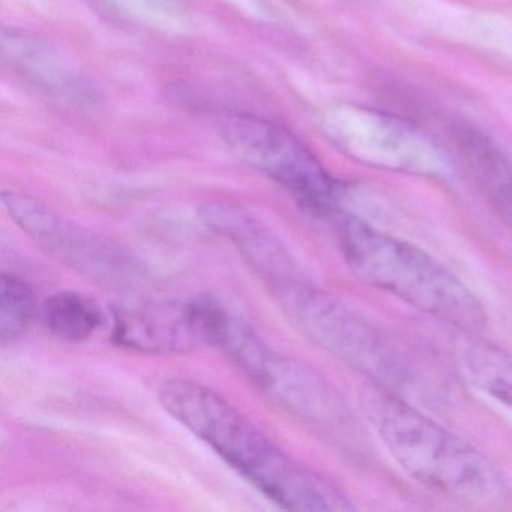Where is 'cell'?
Returning a JSON list of instances; mask_svg holds the SVG:
<instances>
[{
	"instance_id": "obj_7",
	"label": "cell",
	"mask_w": 512,
	"mask_h": 512,
	"mask_svg": "<svg viewBox=\"0 0 512 512\" xmlns=\"http://www.w3.org/2000/svg\"><path fill=\"white\" fill-rule=\"evenodd\" d=\"M2 202L44 253L74 271L113 289L133 287L142 280L140 263L116 242L71 223L28 194L5 190Z\"/></svg>"
},
{
	"instance_id": "obj_1",
	"label": "cell",
	"mask_w": 512,
	"mask_h": 512,
	"mask_svg": "<svg viewBox=\"0 0 512 512\" xmlns=\"http://www.w3.org/2000/svg\"><path fill=\"white\" fill-rule=\"evenodd\" d=\"M164 409L196 434L257 490L290 511L349 509L346 497L322 476L293 460L223 397L193 380L160 389Z\"/></svg>"
},
{
	"instance_id": "obj_5",
	"label": "cell",
	"mask_w": 512,
	"mask_h": 512,
	"mask_svg": "<svg viewBox=\"0 0 512 512\" xmlns=\"http://www.w3.org/2000/svg\"><path fill=\"white\" fill-rule=\"evenodd\" d=\"M248 379L275 403L305 421L338 425L347 406L337 389L317 371L268 346L253 328L227 313L218 344Z\"/></svg>"
},
{
	"instance_id": "obj_14",
	"label": "cell",
	"mask_w": 512,
	"mask_h": 512,
	"mask_svg": "<svg viewBox=\"0 0 512 512\" xmlns=\"http://www.w3.org/2000/svg\"><path fill=\"white\" fill-rule=\"evenodd\" d=\"M470 380L512 413V355L490 343H473L464 352Z\"/></svg>"
},
{
	"instance_id": "obj_12",
	"label": "cell",
	"mask_w": 512,
	"mask_h": 512,
	"mask_svg": "<svg viewBox=\"0 0 512 512\" xmlns=\"http://www.w3.org/2000/svg\"><path fill=\"white\" fill-rule=\"evenodd\" d=\"M458 151L488 202L512 227V167L500 149L475 130H460Z\"/></svg>"
},
{
	"instance_id": "obj_13",
	"label": "cell",
	"mask_w": 512,
	"mask_h": 512,
	"mask_svg": "<svg viewBox=\"0 0 512 512\" xmlns=\"http://www.w3.org/2000/svg\"><path fill=\"white\" fill-rule=\"evenodd\" d=\"M47 328L59 340L82 343L101 323V310L91 298L76 292L50 296L44 305Z\"/></svg>"
},
{
	"instance_id": "obj_10",
	"label": "cell",
	"mask_w": 512,
	"mask_h": 512,
	"mask_svg": "<svg viewBox=\"0 0 512 512\" xmlns=\"http://www.w3.org/2000/svg\"><path fill=\"white\" fill-rule=\"evenodd\" d=\"M199 217L212 232L238 248L275 296L305 280L281 239L244 206L212 200L200 206Z\"/></svg>"
},
{
	"instance_id": "obj_2",
	"label": "cell",
	"mask_w": 512,
	"mask_h": 512,
	"mask_svg": "<svg viewBox=\"0 0 512 512\" xmlns=\"http://www.w3.org/2000/svg\"><path fill=\"white\" fill-rule=\"evenodd\" d=\"M365 406L391 457L425 487L464 502L505 499V479L466 440L385 389H374Z\"/></svg>"
},
{
	"instance_id": "obj_8",
	"label": "cell",
	"mask_w": 512,
	"mask_h": 512,
	"mask_svg": "<svg viewBox=\"0 0 512 512\" xmlns=\"http://www.w3.org/2000/svg\"><path fill=\"white\" fill-rule=\"evenodd\" d=\"M296 328L335 358L377 380L398 377L388 343L370 322L307 280L277 296Z\"/></svg>"
},
{
	"instance_id": "obj_16",
	"label": "cell",
	"mask_w": 512,
	"mask_h": 512,
	"mask_svg": "<svg viewBox=\"0 0 512 512\" xmlns=\"http://www.w3.org/2000/svg\"><path fill=\"white\" fill-rule=\"evenodd\" d=\"M98 4L103 5L113 13L119 14V16L133 17H146L151 16L149 11L151 8H161L164 2L169 0H95Z\"/></svg>"
},
{
	"instance_id": "obj_6",
	"label": "cell",
	"mask_w": 512,
	"mask_h": 512,
	"mask_svg": "<svg viewBox=\"0 0 512 512\" xmlns=\"http://www.w3.org/2000/svg\"><path fill=\"white\" fill-rule=\"evenodd\" d=\"M320 125L335 148L367 166L425 178H443L449 173L439 146L398 116L338 104L325 110Z\"/></svg>"
},
{
	"instance_id": "obj_3",
	"label": "cell",
	"mask_w": 512,
	"mask_h": 512,
	"mask_svg": "<svg viewBox=\"0 0 512 512\" xmlns=\"http://www.w3.org/2000/svg\"><path fill=\"white\" fill-rule=\"evenodd\" d=\"M340 241L347 265L365 283L466 331L487 323L478 298L422 248L352 215L341 220Z\"/></svg>"
},
{
	"instance_id": "obj_9",
	"label": "cell",
	"mask_w": 512,
	"mask_h": 512,
	"mask_svg": "<svg viewBox=\"0 0 512 512\" xmlns=\"http://www.w3.org/2000/svg\"><path fill=\"white\" fill-rule=\"evenodd\" d=\"M226 307L211 296L187 302H161L122 308L115 314L113 338L146 353H185L215 346Z\"/></svg>"
},
{
	"instance_id": "obj_15",
	"label": "cell",
	"mask_w": 512,
	"mask_h": 512,
	"mask_svg": "<svg viewBox=\"0 0 512 512\" xmlns=\"http://www.w3.org/2000/svg\"><path fill=\"white\" fill-rule=\"evenodd\" d=\"M35 314V293L16 275H2L0 283V337L2 343L17 340L31 325Z\"/></svg>"
},
{
	"instance_id": "obj_11",
	"label": "cell",
	"mask_w": 512,
	"mask_h": 512,
	"mask_svg": "<svg viewBox=\"0 0 512 512\" xmlns=\"http://www.w3.org/2000/svg\"><path fill=\"white\" fill-rule=\"evenodd\" d=\"M2 49L5 61L11 68L47 94L74 103H85V100L91 98L85 80L46 41L23 32L4 29Z\"/></svg>"
},
{
	"instance_id": "obj_4",
	"label": "cell",
	"mask_w": 512,
	"mask_h": 512,
	"mask_svg": "<svg viewBox=\"0 0 512 512\" xmlns=\"http://www.w3.org/2000/svg\"><path fill=\"white\" fill-rule=\"evenodd\" d=\"M220 131L241 163L286 188L305 211L317 217L338 214L337 182L295 134L268 119L244 113L224 115Z\"/></svg>"
}]
</instances>
